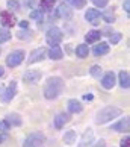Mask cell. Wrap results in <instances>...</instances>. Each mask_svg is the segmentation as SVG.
Instances as JSON below:
<instances>
[{
	"label": "cell",
	"mask_w": 130,
	"mask_h": 147,
	"mask_svg": "<svg viewBox=\"0 0 130 147\" xmlns=\"http://www.w3.org/2000/svg\"><path fill=\"white\" fill-rule=\"evenodd\" d=\"M15 92H17V84L15 82H11L9 86L6 90H5V92H2V96H0V99H2V102L8 103L12 100V97L15 96Z\"/></svg>",
	"instance_id": "cell-6"
},
{
	"label": "cell",
	"mask_w": 130,
	"mask_h": 147,
	"mask_svg": "<svg viewBox=\"0 0 130 147\" xmlns=\"http://www.w3.org/2000/svg\"><path fill=\"white\" fill-rule=\"evenodd\" d=\"M20 26H21V28H29V23H27V21H20Z\"/></svg>",
	"instance_id": "cell-34"
},
{
	"label": "cell",
	"mask_w": 130,
	"mask_h": 147,
	"mask_svg": "<svg viewBox=\"0 0 130 147\" xmlns=\"http://www.w3.org/2000/svg\"><path fill=\"white\" fill-rule=\"evenodd\" d=\"M61 41H62V32H61V29H59V28L48 29V32H47V42H48V44L55 46V44H59Z\"/></svg>",
	"instance_id": "cell-4"
},
{
	"label": "cell",
	"mask_w": 130,
	"mask_h": 147,
	"mask_svg": "<svg viewBox=\"0 0 130 147\" xmlns=\"http://www.w3.org/2000/svg\"><path fill=\"white\" fill-rule=\"evenodd\" d=\"M112 130H117V132H127L129 130V118H124V120H120L118 123H113Z\"/></svg>",
	"instance_id": "cell-10"
},
{
	"label": "cell",
	"mask_w": 130,
	"mask_h": 147,
	"mask_svg": "<svg viewBox=\"0 0 130 147\" xmlns=\"http://www.w3.org/2000/svg\"><path fill=\"white\" fill-rule=\"evenodd\" d=\"M105 18H106V21H107V23H112V21L115 20V17H113L112 14H106V15H105Z\"/></svg>",
	"instance_id": "cell-32"
},
{
	"label": "cell",
	"mask_w": 130,
	"mask_h": 147,
	"mask_svg": "<svg viewBox=\"0 0 130 147\" xmlns=\"http://www.w3.org/2000/svg\"><path fill=\"white\" fill-rule=\"evenodd\" d=\"M5 140H6V135H5V134H0V143H3Z\"/></svg>",
	"instance_id": "cell-35"
},
{
	"label": "cell",
	"mask_w": 130,
	"mask_h": 147,
	"mask_svg": "<svg viewBox=\"0 0 130 147\" xmlns=\"http://www.w3.org/2000/svg\"><path fill=\"white\" fill-rule=\"evenodd\" d=\"M83 97H85V100H92V94H86Z\"/></svg>",
	"instance_id": "cell-37"
},
{
	"label": "cell",
	"mask_w": 130,
	"mask_h": 147,
	"mask_svg": "<svg viewBox=\"0 0 130 147\" xmlns=\"http://www.w3.org/2000/svg\"><path fill=\"white\" fill-rule=\"evenodd\" d=\"M23 59H24V52L23 50H15L8 56L6 64L9 65V67H17V65H20L21 62H23Z\"/></svg>",
	"instance_id": "cell-5"
},
{
	"label": "cell",
	"mask_w": 130,
	"mask_h": 147,
	"mask_svg": "<svg viewBox=\"0 0 130 147\" xmlns=\"http://www.w3.org/2000/svg\"><path fill=\"white\" fill-rule=\"evenodd\" d=\"M92 3L95 5V6H99V8H103V6L107 5V0H92Z\"/></svg>",
	"instance_id": "cell-28"
},
{
	"label": "cell",
	"mask_w": 130,
	"mask_h": 147,
	"mask_svg": "<svg viewBox=\"0 0 130 147\" xmlns=\"http://www.w3.org/2000/svg\"><path fill=\"white\" fill-rule=\"evenodd\" d=\"M9 38H11V34H9V30L6 29H0V42H5V41H9Z\"/></svg>",
	"instance_id": "cell-23"
},
{
	"label": "cell",
	"mask_w": 130,
	"mask_h": 147,
	"mask_svg": "<svg viewBox=\"0 0 130 147\" xmlns=\"http://www.w3.org/2000/svg\"><path fill=\"white\" fill-rule=\"evenodd\" d=\"M23 79H24V82H27V84H36L38 80L41 79V73L36 71V70H34V71H27L23 76Z\"/></svg>",
	"instance_id": "cell-9"
},
{
	"label": "cell",
	"mask_w": 130,
	"mask_h": 147,
	"mask_svg": "<svg viewBox=\"0 0 130 147\" xmlns=\"http://www.w3.org/2000/svg\"><path fill=\"white\" fill-rule=\"evenodd\" d=\"M100 36H101V34L99 30H91V32H88V34H86V41L88 42H95V41H99L100 40Z\"/></svg>",
	"instance_id": "cell-18"
},
{
	"label": "cell",
	"mask_w": 130,
	"mask_h": 147,
	"mask_svg": "<svg viewBox=\"0 0 130 147\" xmlns=\"http://www.w3.org/2000/svg\"><path fill=\"white\" fill-rule=\"evenodd\" d=\"M30 17L35 18V20H38V21H41V20H42V12H41V11H34V12L30 14Z\"/></svg>",
	"instance_id": "cell-26"
},
{
	"label": "cell",
	"mask_w": 130,
	"mask_h": 147,
	"mask_svg": "<svg viewBox=\"0 0 130 147\" xmlns=\"http://www.w3.org/2000/svg\"><path fill=\"white\" fill-rule=\"evenodd\" d=\"M0 76H3V70L2 68H0Z\"/></svg>",
	"instance_id": "cell-38"
},
{
	"label": "cell",
	"mask_w": 130,
	"mask_h": 147,
	"mask_svg": "<svg viewBox=\"0 0 130 147\" xmlns=\"http://www.w3.org/2000/svg\"><path fill=\"white\" fill-rule=\"evenodd\" d=\"M18 2H15V0H8V8L11 9H18Z\"/></svg>",
	"instance_id": "cell-29"
},
{
	"label": "cell",
	"mask_w": 130,
	"mask_h": 147,
	"mask_svg": "<svg viewBox=\"0 0 130 147\" xmlns=\"http://www.w3.org/2000/svg\"><path fill=\"white\" fill-rule=\"evenodd\" d=\"M120 84L123 88H129V73L127 71H121L120 73Z\"/></svg>",
	"instance_id": "cell-21"
},
{
	"label": "cell",
	"mask_w": 130,
	"mask_h": 147,
	"mask_svg": "<svg viewBox=\"0 0 130 147\" xmlns=\"http://www.w3.org/2000/svg\"><path fill=\"white\" fill-rule=\"evenodd\" d=\"M85 18L88 20V23L94 24V26L100 24V12L97 9H88L85 14Z\"/></svg>",
	"instance_id": "cell-7"
},
{
	"label": "cell",
	"mask_w": 130,
	"mask_h": 147,
	"mask_svg": "<svg viewBox=\"0 0 130 147\" xmlns=\"http://www.w3.org/2000/svg\"><path fill=\"white\" fill-rule=\"evenodd\" d=\"M127 143H129V138H124L123 141H121V146L124 147V146H127Z\"/></svg>",
	"instance_id": "cell-36"
},
{
	"label": "cell",
	"mask_w": 130,
	"mask_h": 147,
	"mask_svg": "<svg viewBox=\"0 0 130 147\" xmlns=\"http://www.w3.org/2000/svg\"><path fill=\"white\" fill-rule=\"evenodd\" d=\"M118 115H121V109H120V108L107 106V108L101 109L99 114H97V123H99V124H105V123L109 121V120H113Z\"/></svg>",
	"instance_id": "cell-2"
},
{
	"label": "cell",
	"mask_w": 130,
	"mask_h": 147,
	"mask_svg": "<svg viewBox=\"0 0 130 147\" xmlns=\"http://www.w3.org/2000/svg\"><path fill=\"white\" fill-rule=\"evenodd\" d=\"M103 86H105L106 90H111L113 85H115V74L113 73H107L105 78H103Z\"/></svg>",
	"instance_id": "cell-12"
},
{
	"label": "cell",
	"mask_w": 130,
	"mask_h": 147,
	"mask_svg": "<svg viewBox=\"0 0 130 147\" xmlns=\"http://www.w3.org/2000/svg\"><path fill=\"white\" fill-rule=\"evenodd\" d=\"M107 52H109V46H107L106 42H100V44H97V46L94 47V55H95V56L106 55Z\"/></svg>",
	"instance_id": "cell-14"
},
{
	"label": "cell",
	"mask_w": 130,
	"mask_h": 147,
	"mask_svg": "<svg viewBox=\"0 0 130 147\" xmlns=\"http://www.w3.org/2000/svg\"><path fill=\"white\" fill-rule=\"evenodd\" d=\"M46 141L44 135L40 134V132H35V134H30L27 138L24 140V147H38V146H42V143Z\"/></svg>",
	"instance_id": "cell-3"
},
{
	"label": "cell",
	"mask_w": 130,
	"mask_h": 147,
	"mask_svg": "<svg viewBox=\"0 0 130 147\" xmlns=\"http://www.w3.org/2000/svg\"><path fill=\"white\" fill-rule=\"evenodd\" d=\"M124 8H126V12L129 14V9H130V0H126V3H124Z\"/></svg>",
	"instance_id": "cell-33"
},
{
	"label": "cell",
	"mask_w": 130,
	"mask_h": 147,
	"mask_svg": "<svg viewBox=\"0 0 130 147\" xmlns=\"http://www.w3.org/2000/svg\"><path fill=\"white\" fill-rule=\"evenodd\" d=\"M64 88V82L62 79L59 78H50L46 84V88H44V96L47 99H56V97L62 92Z\"/></svg>",
	"instance_id": "cell-1"
},
{
	"label": "cell",
	"mask_w": 130,
	"mask_h": 147,
	"mask_svg": "<svg viewBox=\"0 0 130 147\" xmlns=\"http://www.w3.org/2000/svg\"><path fill=\"white\" fill-rule=\"evenodd\" d=\"M48 56H50V59H61L62 58L61 47H58V44H55V46L50 49V52H48Z\"/></svg>",
	"instance_id": "cell-16"
},
{
	"label": "cell",
	"mask_w": 130,
	"mask_h": 147,
	"mask_svg": "<svg viewBox=\"0 0 130 147\" xmlns=\"http://www.w3.org/2000/svg\"><path fill=\"white\" fill-rule=\"evenodd\" d=\"M58 15L59 17H62V18H71L73 17V11L70 9L67 5H59V8H58Z\"/></svg>",
	"instance_id": "cell-11"
},
{
	"label": "cell",
	"mask_w": 130,
	"mask_h": 147,
	"mask_svg": "<svg viewBox=\"0 0 130 147\" xmlns=\"http://www.w3.org/2000/svg\"><path fill=\"white\" fill-rule=\"evenodd\" d=\"M6 120H9V121L12 123L14 126H20V124H21V118H20V115H15V114H11V115H8Z\"/></svg>",
	"instance_id": "cell-22"
},
{
	"label": "cell",
	"mask_w": 130,
	"mask_h": 147,
	"mask_svg": "<svg viewBox=\"0 0 130 147\" xmlns=\"http://www.w3.org/2000/svg\"><path fill=\"white\" fill-rule=\"evenodd\" d=\"M8 129H9L8 120H3V121H0V132H6Z\"/></svg>",
	"instance_id": "cell-27"
},
{
	"label": "cell",
	"mask_w": 130,
	"mask_h": 147,
	"mask_svg": "<svg viewBox=\"0 0 130 147\" xmlns=\"http://www.w3.org/2000/svg\"><path fill=\"white\" fill-rule=\"evenodd\" d=\"M67 121H68V115H67V114H58L56 118H55V126L58 129H62L64 124Z\"/></svg>",
	"instance_id": "cell-15"
},
{
	"label": "cell",
	"mask_w": 130,
	"mask_h": 147,
	"mask_svg": "<svg viewBox=\"0 0 130 147\" xmlns=\"http://www.w3.org/2000/svg\"><path fill=\"white\" fill-rule=\"evenodd\" d=\"M67 2L70 5H73L74 8H83L85 3H86V0H67Z\"/></svg>",
	"instance_id": "cell-24"
},
{
	"label": "cell",
	"mask_w": 130,
	"mask_h": 147,
	"mask_svg": "<svg viewBox=\"0 0 130 147\" xmlns=\"http://www.w3.org/2000/svg\"><path fill=\"white\" fill-rule=\"evenodd\" d=\"M88 53H89L88 46H85V44H80V46H77V49H76V55H77L79 58H86Z\"/></svg>",
	"instance_id": "cell-19"
},
{
	"label": "cell",
	"mask_w": 130,
	"mask_h": 147,
	"mask_svg": "<svg viewBox=\"0 0 130 147\" xmlns=\"http://www.w3.org/2000/svg\"><path fill=\"white\" fill-rule=\"evenodd\" d=\"M68 111L70 112H82V105L77 100H70L68 102Z\"/></svg>",
	"instance_id": "cell-17"
},
{
	"label": "cell",
	"mask_w": 130,
	"mask_h": 147,
	"mask_svg": "<svg viewBox=\"0 0 130 147\" xmlns=\"http://www.w3.org/2000/svg\"><path fill=\"white\" fill-rule=\"evenodd\" d=\"M44 53H46V50H44L42 47L36 49V50L29 56V62H30V64H34V62H36V61H41V59L44 58Z\"/></svg>",
	"instance_id": "cell-13"
},
{
	"label": "cell",
	"mask_w": 130,
	"mask_h": 147,
	"mask_svg": "<svg viewBox=\"0 0 130 147\" xmlns=\"http://www.w3.org/2000/svg\"><path fill=\"white\" fill-rule=\"evenodd\" d=\"M2 23L3 26H8V28H12V26H15V23H17V18H15V15L12 12H9V11H5V12H2Z\"/></svg>",
	"instance_id": "cell-8"
},
{
	"label": "cell",
	"mask_w": 130,
	"mask_h": 147,
	"mask_svg": "<svg viewBox=\"0 0 130 147\" xmlns=\"http://www.w3.org/2000/svg\"><path fill=\"white\" fill-rule=\"evenodd\" d=\"M56 0H41L40 2V8L42 11H50L53 8V5H55Z\"/></svg>",
	"instance_id": "cell-20"
},
{
	"label": "cell",
	"mask_w": 130,
	"mask_h": 147,
	"mask_svg": "<svg viewBox=\"0 0 130 147\" xmlns=\"http://www.w3.org/2000/svg\"><path fill=\"white\" fill-rule=\"evenodd\" d=\"M120 40H121V34H115L113 36H111V42H112V44H117Z\"/></svg>",
	"instance_id": "cell-30"
},
{
	"label": "cell",
	"mask_w": 130,
	"mask_h": 147,
	"mask_svg": "<svg viewBox=\"0 0 130 147\" xmlns=\"http://www.w3.org/2000/svg\"><path fill=\"white\" fill-rule=\"evenodd\" d=\"M91 76H94V78H100L101 76V68L99 65H94V67L91 68Z\"/></svg>",
	"instance_id": "cell-25"
},
{
	"label": "cell",
	"mask_w": 130,
	"mask_h": 147,
	"mask_svg": "<svg viewBox=\"0 0 130 147\" xmlns=\"http://www.w3.org/2000/svg\"><path fill=\"white\" fill-rule=\"evenodd\" d=\"M73 137H74V132H73V130H70V132L65 135V141H67V143H71V141H73Z\"/></svg>",
	"instance_id": "cell-31"
}]
</instances>
